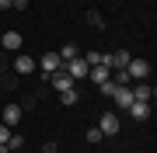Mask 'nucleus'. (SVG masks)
I'll return each mask as SVG.
<instances>
[{"mask_svg":"<svg viewBox=\"0 0 157 153\" xmlns=\"http://www.w3.org/2000/svg\"><path fill=\"white\" fill-rule=\"evenodd\" d=\"M21 42H25V38H21V31H4V38H0V46L14 52V49H21Z\"/></svg>","mask_w":157,"mask_h":153,"instance_id":"obj_13","label":"nucleus"},{"mask_svg":"<svg viewBox=\"0 0 157 153\" xmlns=\"http://www.w3.org/2000/svg\"><path fill=\"white\" fill-rule=\"evenodd\" d=\"M0 153H11V146H7V143H0Z\"/></svg>","mask_w":157,"mask_h":153,"instance_id":"obj_25","label":"nucleus"},{"mask_svg":"<svg viewBox=\"0 0 157 153\" xmlns=\"http://www.w3.org/2000/svg\"><path fill=\"white\" fill-rule=\"evenodd\" d=\"M80 59H84L87 66H108V52H98V49H87V52H80Z\"/></svg>","mask_w":157,"mask_h":153,"instance_id":"obj_10","label":"nucleus"},{"mask_svg":"<svg viewBox=\"0 0 157 153\" xmlns=\"http://www.w3.org/2000/svg\"><path fill=\"white\" fill-rule=\"evenodd\" d=\"M56 52H59V59H63V63H70V59H77V56H80V49L73 46V42H67V46L56 49Z\"/></svg>","mask_w":157,"mask_h":153,"instance_id":"obj_15","label":"nucleus"},{"mask_svg":"<svg viewBox=\"0 0 157 153\" xmlns=\"http://www.w3.org/2000/svg\"><path fill=\"white\" fill-rule=\"evenodd\" d=\"M98 129H101V136H119V132H122V118H119L115 111H105L98 118Z\"/></svg>","mask_w":157,"mask_h":153,"instance_id":"obj_1","label":"nucleus"},{"mask_svg":"<svg viewBox=\"0 0 157 153\" xmlns=\"http://www.w3.org/2000/svg\"><path fill=\"white\" fill-rule=\"evenodd\" d=\"M11 139V129H7V125H0V143H7Z\"/></svg>","mask_w":157,"mask_h":153,"instance_id":"obj_22","label":"nucleus"},{"mask_svg":"<svg viewBox=\"0 0 157 153\" xmlns=\"http://www.w3.org/2000/svg\"><path fill=\"white\" fill-rule=\"evenodd\" d=\"M59 101L67 104V108H73V104L80 101V94H77V87H70V91H63V94H59Z\"/></svg>","mask_w":157,"mask_h":153,"instance_id":"obj_17","label":"nucleus"},{"mask_svg":"<svg viewBox=\"0 0 157 153\" xmlns=\"http://www.w3.org/2000/svg\"><path fill=\"white\" fill-rule=\"evenodd\" d=\"M63 70H67V77H73V84H77V80H84V77H87V70H91V66H87V63L77 56V59L63 63Z\"/></svg>","mask_w":157,"mask_h":153,"instance_id":"obj_6","label":"nucleus"},{"mask_svg":"<svg viewBox=\"0 0 157 153\" xmlns=\"http://www.w3.org/2000/svg\"><path fill=\"white\" fill-rule=\"evenodd\" d=\"M42 153H56V143H45V146H42Z\"/></svg>","mask_w":157,"mask_h":153,"instance_id":"obj_23","label":"nucleus"},{"mask_svg":"<svg viewBox=\"0 0 157 153\" xmlns=\"http://www.w3.org/2000/svg\"><path fill=\"white\" fill-rule=\"evenodd\" d=\"M98 91H101V97H108V101H112V97H115V91H119V84H115V80H112V77H108V80H105V84H101V87H98Z\"/></svg>","mask_w":157,"mask_h":153,"instance_id":"obj_16","label":"nucleus"},{"mask_svg":"<svg viewBox=\"0 0 157 153\" xmlns=\"http://www.w3.org/2000/svg\"><path fill=\"white\" fill-rule=\"evenodd\" d=\"M49 87L56 94H63V91H70V87H77V84H73V77H67V70H56V73H49Z\"/></svg>","mask_w":157,"mask_h":153,"instance_id":"obj_4","label":"nucleus"},{"mask_svg":"<svg viewBox=\"0 0 157 153\" xmlns=\"http://www.w3.org/2000/svg\"><path fill=\"white\" fill-rule=\"evenodd\" d=\"M7 146H11V150H21V146H25V136H21V132H11V139H7Z\"/></svg>","mask_w":157,"mask_h":153,"instance_id":"obj_19","label":"nucleus"},{"mask_svg":"<svg viewBox=\"0 0 157 153\" xmlns=\"http://www.w3.org/2000/svg\"><path fill=\"white\" fill-rule=\"evenodd\" d=\"M112 101L119 104V108H122V111H126V108L129 104H133V91H129V87H119V91H115V97H112Z\"/></svg>","mask_w":157,"mask_h":153,"instance_id":"obj_14","label":"nucleus"},{"mask_svg":"<svg viewBox=\"0 0 157 153\" xmlns=\"http://www.w3.org/2000/svg\"><path fill=\"white\" fill-rule=\"evenodd\" d=\"M129 59H133V52H129V49H115V52H108V70H126Z\"/></svg>","mask_w":157,"mask_h":153,"instance_id":"obj_7","label":"nucleus"},{"mask_svg":"<svg viewBox=\"0 0 157 153\" xmlns=\"http://www.w3.org/2000/svg\"><path fill=\"white\" fill-rule=\"evenodd\" d=\"M87 21L94 24V28H105V21H101V14H98V11H87Z\"/></svg>","mask_w":157,"mask_h":153,"instance_id":"obj_20","label":"nucleus"},{"mask_svg":"<svg viewBox=\"0 0 157 153\" xmlns=\"http://www.w3.org/2000/svg\"><path fill=\"white\" fill-rule=\"evenodd\" d=\"M126 111H129V118H133V122H147V118H150V101H133Z\"/></svg>","mask_w":157,"mask_h":153,"instance_id":"obj_8","label":"nucleus"},{"mask_svg":"<svg viewBox=\"0 0 157 153\" xmlns=\"http://www.w3.org/2000/svg\"><path fill=\"white\" fill-rule=\"evenodd\" d=\"M39 70H42V80H49V73L63 70V59H59V52H42V59H39Z\"/></svg>","mask_w":157,"mask_h":153,"instance_id":"obj_2","label":"nucleus"},{"mask_svg":"<svg viewBox=\"0 0 157 153\" xmlns=\"http://www.w3.org/2000/svg\"><path fill=\"white\" fill-rule=\"evenodd\" d=\"M126 73H129L133 84H136V80H147V77H150V63H147V59H129Z\"/></svg>","mask_w":157,"mask_h":153,"instance_id":"obj_3","label":"nucleus"},{"mask_svg":"<svg viewBox=\"0 0 157 153\" xmlns=\"http://www.w3.org/2000/svg\"><path fill=\"white\" fill-rule=\"evenodd\" d=\"M25 118V111H21V104H4V125L7 129H14L17 122Z\"/></svg>","mask_w":157,"mask_h":153,"instance_id":"obj_9","label":"nucleus"},{"mask_svg":"<svg viewBox=\"0 0 157 153\" xmlns=\"http://www.w3.org/2000/svg\"><path fill=\"white\" fill-rule=\"evenodd\" d=\"M108 77H112V70H108V66H91V70H87V80H91V84H98V87L105 84Z\"/></svg>","mask_w":157,"mask_h":153,"instance_id":"obj_12","label":"nucleus"},{"mask_svg":"<svg viewBox=\"0 0 157 153\" xmlns=\"http://www.w3.org/2000/svg\"><path fill=\"white\" fill-rule=\"evenodd\" d=\"M11 7L14 11H28V0H11Z\"/></svg>","mask_w":157,"mask_h":153,"instance_id":"obj_21","label":"nucleus"},{"mask_svg":"<svg viewBox=\"0 0 157 153\" xmlns=\"http://www.w3.org/2000/svg\"><path fill=\"white\" fill-rule=\"evenodd\" d=\"M39 70V63H35V56H28V52H21V56H14V73H21V77H28Z\"/></svg>","mask_w":157,"mask_h":153,"instance_id":"obj_5","label":"nucleus"},{"mask_svg":"<svg viewBox=\"0 0 157 153\" xmlns=\"http://www.w3.org/2000/svg\"><path fill=\"white\" fill-rule=\"evenodd\" d=\"M0 11H11V0H0Z\"/></svg>","mask_w":157,"mask_h":153,"instance_id":"obj_24","label":"nucleus"},{"mask_svg":"<svg viewBox=\"0 0 157 153\" xmlns=\"http://www.w3.org/2000/svg\"><path fill=\"white\" fill-rule=\"evenodd\" d=\"M87 143H91V146H98V143L101 139H105V136H101V129H98V125H91V129H87V136H84Z\"/></svg>","mask_w":157,"mask_h":153,"instance_id":"obj_18","label":"nucleus"},{"mask_svg":"<svg viewBox=\"0 0 157 153\" xmlns=\"http://www.w3.org/2000/svg\"><path fill=\"white\" fill-rule=\"evenodd\" d=\"M129 91H133V101H150L154 97V87L147 80H136V87H129Z\"/></svg>","mask_w":157,"mask_h":153,"instance_id":"obj_11","label":"nucleus"}]
</instances>
